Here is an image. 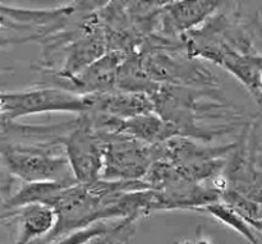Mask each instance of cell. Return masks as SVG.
<instances>
[{"mask_svg":"<svg viewBox=\"0 0 262 244\" xmlns=\"http://www.w3.org/2000/svg\"><path fill=\"white\" fill-rule=\"evenodd\" d=\"M3 165L22 182L78 183L63 143H28L2 141Z\"/></svg>","mask_w":262,"mask_h":244,"instance_id":"1","label":"cell"},{"mask_svg":"<svg viewBox=\"0 0 262 244\" xmlns=\"http://www.w3.org/2000/svg\"><path fill=\"white\" fill-rule=\"evenodd\" d=\"M90 110L87 95H78L59 87L45 86L25 91L3 92L2 119L17 122L20 118L45 113L84 114Z\"/></svg>","mask_w":262,"mask_h":244,"instance_id":"2","label":"cell"},{"mask_svg":"<svg viewBox=\"0 0 262 244\" xmlns=\"http://www.w3.org/2000/svg\"><path fill=\"white\" fill-rule=\"evenodd\" d=\"M256 123L252 120L245 124L234 148L228 156L222 175L227 187L262 206V152Z\"/></svg>","mask_w":262,"mask_h":244,"instance_id":"3","label":"cell"},{"mask_svg":"<svg viewBox=\"0 0 262 244\" xmlns=\"http://www.w3.org/2000/svg\"><path fill=\"white\" fill-rule=\"evenodd\" d=\"M104 142L101 179L140 181L154 163V147L123 133L97 132Z\"/></svg>","mask_w":262,"mask_h":244,"instance_id":"4","label":"cell"},{"mask_svg":"<svg viewBox=\"0 0 262 244\" xmlns=\"http://www.w3.org/2000/svg\"><path fill=\"white\" fill-rule=\"evenodd\" d=\"M64 148L77 182L89 184L101 178L104 168V142L84 114L64 138Z\"/></svg>","mask_w":262,"mask_h":244,"instance_id":"5","label":"cell"},{"mask_svg":"<svg viewBox=\"0 0 262 244\" xmlns=\"http://www.w3.org/2000/svg\"><path fill=\"white\" fill-rule=\"evenodd\" d=\"M141 54L148 76L158 83L197 88H215L219 83L206 66L194 61L196 58L189 56L188 60H182L163 50L141 51Z\"/></svg>","mask_w":262,"mask_h":244,"instance_id":"6","label":"cell"},{"mask_svg":"<svg viewBox=\"0 0 262 244\" xmlns=\"http://www.w3.org/2000/svg\"><path fill=\"white\" fill-rule=\"evenodd\" d=\"M90 110L119 119H129L142 114L155 113V105L150 95L141 92H127L114 90L102 94L87 95Z\"/></svg>","mask_w":262,"mask_h":244,"instance_id":"7","label":"cell"},{"mask_svg":"<svg viewBox=\"0 0 262 244\" xmlns=\"http://www.w3.org/2000/svg\"><path fill=\"white\" fill-rule=\"evenodd\" d=\"M3 219L18 223V235L14 244H33L48 237L56 224V212L46 204H30L10 211H3Z\"/></svg>","mask_w":262,"mask_h":244,"instance_id":"8","label":"cell"},{"mask_svg":"<svg viewBox=\"0 0 262 244\" xmlns=\"http://www.w3.org/2000/svg\"><path fill=\"white\" fill-rule=\"evenodd\" d=\"M68 186L72 184L60 182H22L18 191L3 201V211H10L30 204L50 205L51 201Z\"/></svg>","mask_w":262,"mask_h":244,"instance_id":"9","label":"cell"},{"mask_svg":"<svg viewBox=\"0 0 262 244\" xmlns=\"http://www.w3.org/2000/svg\"><path fill=\"white\" fill-rule=\"evenodd\" d=\"M194 211L206 212V214L211 215L212 217H215L220 223L229 227L230 229L235 230L247 242H250V244H261L256 233L252 230V227H251L250 223L242 215H239L237 211H234L229 206L223 204L222 201L212 202V204L206 205L204 207H200V209L194 210Z\"/></svg>","mask_w":262,"mask_h":244,"instance_id":"10","label":"cell"},{"mask_svg":"<svg viewBox=\"0 0 262 244\" xmlns=\"http://www.w3.org/2000/svg\"><path fill=\"white\" fill-rule=\"evenodd\" d=\"M113 228L114 227H107L104 221H97L58 238L55 244H90L96 238L109 233Z\"/></svg>","mask_w":262,"mask_h":244,"instance_id":"11","label":"cell"},{"mask_svg":"<svg viewBox=\"0 0 262 244\" xmlns=\"http://www.w3.org/2000/svg\"><path fill=\"white\" fill-rule=\"evenodd\" d=\"M251 227L256 228V230H257V232L262 233V217H261V219H258L257 221L252 223V224H251Z\"/></svg>","mask_w":262,"mask_h":244,"instance_id":"12","label":"cell"},{"mask_svg":"<svg viewBox=\"0 0 262 244\" xmlns=\"http://www.w3.org/2000/svg\"><path fill=\"white\" fill-rule=\"evenodd\" d=\"M256 31H257L258 36H260V38L262 40V23L261 22L256 23Z\"/></svg>","mask_w":262,"mask_h":244,"instance_id":"13","label":"cell"},{"mask_svg":"<svg viewBox=\"0 0 262 244\" xmlns=\"http://www.w3.org/2000/svg\"><path fill=\"white\" fill-rule=\"evenodd\" d=\"M182 244H191L189 242H184V243H182Z\"/></svg>","mask_w":262,"mask_h":244,"instance_id":"14","label":"cell"}]
</instances>
